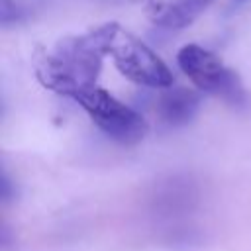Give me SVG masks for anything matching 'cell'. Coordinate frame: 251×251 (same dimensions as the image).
Segmentation results:
<instances>
[{
  "label": "cell",
  "instance_id": "cell-1",
  "mask_svg": "<svg viewBox=\"0 0 251 251\" xmlns=\"http://www.w3.org/2000/svg\"><path fill=\"white\" fill-rule=\"evenodd\" d=\"M114 27L116 24H104L82 35L59 39L49 51L35 57L33 71L37 80L47 90L73 100L88 88L98 86L96 78L104 57L110 55Z\"/></svg>",
  "mask_w": 251,
  "mask_h": 251
},
{
  "label": "cell",
  "instance_id": "cell-2",
  "mask_svg": "<svg viewBox=\"0 0 251 251\" xmlns=\"http://www.w3.org/2000/svg\"><path fill=\"white\" fill-rule=\"evenodd\" d=\"M176 65L200 92L212 94L233 108L247 106L249 98L239 76L210 49L198 43H186L176 53Z\"/></svg>",
  "mask_w": 251,
  "mask_h": 251
},
{
  "label": "cell",
  "instance_id": "cell-3",
  "mask_svg": "<svg viewBox=\"0 0 251 251\" xmlns=\"http://www.w3.org/2000/svg\"><path fill=\"white\" fill-rule=\"evenodd\" d=\"M110 57L116 69L127 80L139 86L159 90L173 86V73L165 65V61L157 53H153L141 39H137L118 24L110 41Z\"/></svg>",
  "mask_w": 251,
  "mask_h": 251
},
{
  "label": "cell",
  "instance_id": "cell-4",
  "mask_svg": "<svg viewBox=\"0 0 251 251\" xmlns=\"http://www.w3.org/2000/svg\"><path fill=\"white\" fill-rule=\"evenodd\" d=\"M75 102L82 106V110L90 116V120L102 133L122 145L137 143L147 133L145 118L100 86L88 88L86 92L78 94Z\"/></svg>",
  "mask_w": 251,
  "mask_h": 251
},
{
  "label": "cell",
  "instance_id": "cell-5",
  "mask_svg": "<svg viewBox=\"0 0 251 251\" xmlns=\"http://www.w3.org/2000/svg\"><path fill=\"white\" fill-rule=\"evenodd\" d=\"M200 94L196 90L184 86L165 88L157 96V118L167 127H182L188 126L200 108Z\"/></svg>",
  "mask_w": 251,
  "mask_h": 251
},
{
  "label": "cell",
  "instance_id": "cell-6",
  "mask_svg": "<svg viewBox=\"0 0 251 251\" xmlns=\"http://www.w3.org/2000/svg\"><path fill=\"white\" fill-rule=\"evenodd\" d=\"M212 0H169L153 12V22L165 29H182L190 25Z\"/></svg>",
  "mask_w": 251,
  "mask_h": 251
},
{
  "label": "cell",
  "instance_id": "cell-7",
  "mask_svg": "<svg viewBox=\"0 0 251 251\" xmlns=\"http://www.w3.org/2000/svg\"><path fill=\"white\" fill-rule=\"evenodd\" d=\"M0 22L2 25H8L10 22H16L20 18V8L14 4L12 6V0H0Z\"/></svg>",
  "mask_w": 251,
  "mask_h": 251
}]
</instances>
